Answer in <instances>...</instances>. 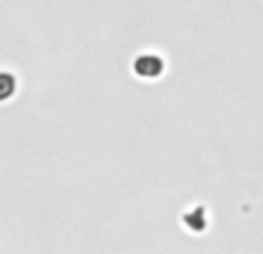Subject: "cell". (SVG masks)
<instances>
[{"mask_svg": "<svg viewBox=\"0 0 263 254\" xmlns=\"http://www.w3.org/2000/svg\"><path fill=\"white\" fill-rule=\"evenodd\" d=\"M141 58L145 60V56H141ZM150 63H155V65H157V67H155V69H150V72H153V77H157V74L162 72V67H164L162 58H159V56H153V58H150ZM148 67H150V65H145V69H141V72H136V74H139V77H145V74H148Z\"/></svg>", "mask_w": 263, "mask_h": 254, "instance_id": "6da1fadb", "label": "cell"}]
</instances>
